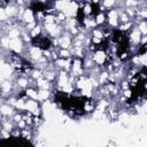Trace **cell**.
I'll list each match as a JSON object with an SVG mask.
<instances>
[{
  "instance_id": "obj_3",
  "label": "cell",
  "mask_w": 147,
  "mask_h": 147,
  "mask_svg": "<svg viewBox=\"0 0 147 147\" xmlns=\"http://www.w3.org/2000/svg\"><path fill=\"white\" fill-rule=\"evenodd\" d=\"M113 41L116 44V55L118 57H122L127 53L129 47H130V40L129 37L126 34V32L115 29L113 31V37H111Z\"/></svg>"
},
{
  "instance_id": "obj_5",
  "label": "cell",
  "mask_w": 147,
  "mask_h": 147,
  "mask_svg": "<svg viewBox=\"0 0 147 147\" xmlns=\"http://www.w3.org/2000/svg\"><path fill=\"white\" fill-rule=\"evenodd\" d=\"M0 147H33V145L23 137H9L0 140Z\"/></svg>"
},
{
  "instance_id": "obj_4",
  "label": "cell",
  "mask_w": 147,
  "mask_h": 147,
  "mask_svg": "<svg viewBox=\"0 0 147 147\" xmlns=\"http://www.w3.org/2000/svg\"><path fill=\"white\" fill-rule=\"evenodd\" d=\"M9 61H10L11 67L18 72H26L33 68L32 63L30 61H28L26 59H24L23 56H21L20 54H17L15 52H11Z\"/></svg>"
},
{
  "instance_id": "obj_8",
  "label": "cell",
  "mask_w": 147,
  "mask_h": 147,
  "mask_svg": "<svg viewBox=\"0 0 147 147\" xmlns=\"http://www.w3.org/2000/svg\"><path fill=\"white\" fill-rule=\"evenodd\" d=\"M85 18H86V16H85V8H84V6L83 7L80 6L78 8V10H77V21L79 22L80 25H85Z\"/></svg>"
},
{
  "instance_id": "obj_6",
  "label": "cell",
  "mask_w": 147,
  "mask_h": 147,
  "mask_svg": "<svg viewBox=\"0 0 147 147\" xmlns=\"http://www.w3.org/2000/svg\"><path fill=\"white\" fill-rule=\"evenodd\" d=\"M31 42H32L33 46H36V47H38V48H40V49H42V51H46V49H48V48L52 46L51 39H49L48 37H46V36L41 34V33H39V34L32 37Z\"/></svg>"
},
{
  "instance_id": "obj_9",
  "label": "cell",
  "mask_w": 147,
  "mask_h": 147,
  "mask_svg": "<svg viewBox=\"0 0 147 147\" xmlns=\"http://www.w3.org/2000/svg\"><path fill=\"white\" fill-rule=\"evenodd\" d=\"M145 52H146V44H144V45L141 46V48H140V52H139V54H145Z\"/></svg>"
},
{
  "instance_id": "obj_1",
  "label": "cell",
  "mask_w": 147,
  "mask_h": 147,
  "mask_svg": "<svg viewBox=\"0 0 147 147\" xmlns=\"http://www.w3.org/2000/svg\"><path fill=\"white\" fill-rule=\"evenodd\" d=\"M54 101L63 109L67 111H71L76 116H82L85 113H87V103L92 101L90 98L86 96H72L68 95L64 92H56L54 96Z\"/></svg>"
},
{
  "instance_id": "obj_7",
  "label": "cell",
  "mask_w": 147,
  "mask_h": 147,
  "mask_svg": "<svg viewBox=\"0 0 147 147\" xmlns=\"http://www.w3.org/2000/svg\"><path fill=\"white\" fill-rule=\"evenodd\" d=\"M30 9L33 11V13H40V11H46L48 9V5L45 3V2H40V1H37V2H32L30 5Z\"/></svg>"
},
{
  "instance_id": "obj_2",
  "label": "cell",
  "mask_w": 147,
  "mask_h": 147,
  "mask_svg": "<svg viewBox=\"0 0 147 147\" xmlns=\"http://www.w3.org/2000/svg\"><path fill=\"white\" fill-rule=\"evenodd\" d=\"M131 96L127 99V103H133L146 93V67L137 72L130 80Z\"/></svg>"
}]
</instances>
